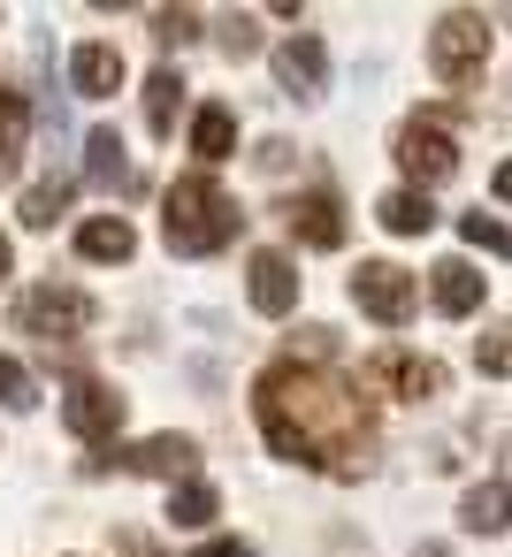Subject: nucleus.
Listing matches in <instances>:
<instances>
[{
  "label": "nucleus",
  "instance_id": "0eeeda50",
  "mask_svg": "<svg viewBox=\"0 0 512 557\" xmlns=\"http://www.w3.org/2000/svg\"><path fill=\"white\" fill-rule=\"evenodd\" d=\"M367 389H375V397H413V405H420V397H443V367L390 344V351L367 359Z\"/></svg>",
  "mask_w": 512,
  "mask_h": 557
},
{
  "label": "nucleus",
  "instance_id": "2eb2a0df",
  "mask_svg": "<svg viewBox=\"0 0 512 557\" xmlns=\"http://www.w3.org/2000/svg\"><path fill=\"white\" fill-rule=\"evenodd\" d=\"M77 252H85V260H131V252H138V230H131L123 214H93V222L77 230Z\"/></svg>",
  "mask_w": 512,
  "mask_h": 557
},
{
  "label": "nucleus",
  "instance_id": "bb28decb",
  "mask_svg": "<svg viewBox=\"0 0 512 557\" xmlns=\"http://www.w3.org/2000/svg\"><path fill=\"white\" fill-rule=\"evenodd\" d=\"M459 237H466V245H481V252H504V245H512V237H504V222H497V214H481V207L459 222Z\"/></svg>",
  "mask_w": 512,
  "mask_h": 557
},
{
  "label": "nucleus",
  "instance_id": "423d86ee",
  "mask_svg": "<svg viewBox=\"0 0 512 557\" xmlns=\"http://www.w3.org/2000/svg\"><path fill=\"white\" fill-rule=\"evenodd\" d=\"M352 306H359L367 321H382V329H405L413 306H420V290H413V275H405L398 260H359V275H352Z\"/></svg>",
  "mask_w": 512,
  "mask_h": 557
},
{
  "label": "nucleus",
  "instance_id": "f257e3e1",
  "mask_svg": "<svg viewBox=\"0 0 512 557\" xmlns=\"http://www.w3.org/2000/svg\"><path fill=\"white\" fill-rule=\"evenodd\" d=\"M253 412L268 428V450L291 458V466H337V473L367 466L375 435H367L352 389L329 382V374H314V367H298V359H283V367H268L253 382Z\"/></svg>",
  "mask_w": 512,
  "mask_h": 557
},
{
  "label": "nucleus",
  "instance_id": "7ed1b4c3",
  "mask_svg": "<svg viewBox=\"0 0 512 557\" xmlns=\"http://www.w3.org/2000/svg\"><path fill=\"white\" fill-rule=\"evenodd\" d=\"M93 298L85 290H70V283H39V290H24L16 298V329L24 336H39V344H77L85 329H93Z\"/></svg>",
  "mask_w": 512,
  "mask_h": 557
},
{
  "label": "nucleus",
  "instance_id": "f3484780",
  "mask_svg": "<svg viewBox=\"0 0 512 557\" xmlns=\"http://www.w3.org/2000/svg\"><path fill=\"white\" fill-rule=\"evenodd\" d=\"M176 108H184V77H176V70H154V77H146V131L169 138V131H176Z\"/></svg>",
  "mask_w": 512,
  "mask_h": 557
},
{
  "label": "nucleus",
  "instance_id": "f03ea898",
  "mask_svg": "<svg viewBox=\"0 0 512 557\" xmlns=\"http://www.w3.org/2000/svg\"><path fill=\"white\" fill-rule=\"evenodd\" d=\"M237 230H245V214H237V199H230L215 176H176V184H169V207H161V237H169V252L207 260V252H222Z\"/></svg>",
  "mask_w": 512,
  "mask_h": 557
},
{
  "label": "nucleus",
  "instance_id": "1a4fd4ad",
  "mask_svg": "<svg viewBox=\"0 0 512 557\" xmlns=\"http://www.w3.org/2000/svg\"><path fill=\"white\" fill-rule=\"evenodd\" d=\"M276 85H283L291 100H314V92L329 85V47H321L314 32H291V39L276 47Z\"/></svg>",
  "mask_w": 512,
  "mask_h": 557
},
{
  "label": "nucleus",
  "instance_id": "6ab92c4d",
  "mask_svg": "<svg viewBox=\"0 0 512 557\" xmlns=\"http://www.w3.org/2000/svg\"><path fill=\"white\" fill-rule=\"evenodd\" d=\"M85 176L93 184H131V161H123V138L115 131H93L85 138Z\"/></svg>",
  "mask_w": 512,
  "mask_h": 557
},
{
  "label": "nucleus",
  "instance_id": "9d476101",
  "mask_svg": "<svg viewBox=\"0 0 512 557\" xmlns=\"http://www.w3.org/2000/svg\"><path fill=\"white\" fill-rule=\"evenodd\" d=\"M283 230H291L306 252H337V245H344V207H337L329 191H306V199L283 207Z\"/></svg>",
  "mask_w": 512,
  "mask_h": 557
},
{
  "label": "nucleus",
  "instance_id": "7c9ffc66",
  "mask_svg": "<svg viewBox=\"0 0 512 557\" xmlns=\"http://www.w3.org/2000/svg\"><path fill=\"white\" fill-rule=\"evenodd\" d=\"M9 260H16V252H9V237H0V275H9Z\"/></svg>",
  "mask_w": 512,
  "mask_h": 557
},
{
  "label": "nucleus",
  "instance_id": "39448f33",
  "mask_svg": "<svg viewBox=\"0 0 512 557\" xmlns=\"http://www.w3.org/2000/svg\"><path fill=\"white\" fill-rule=\"evenodd\" d=\"M481 62H489V24H481V16H443V24L428 32V70H436L443 85H474Z\"/></svg>",
  "mask_w": 512,
  "mask_h": 557
},
{
  "label": "nucleus",
  "instance_id": "a211bd4d",
  "mask_svg": "<svg viewBox=\"0 0 512 557\" xmlns=\"http://www.w3.org/2000/svg\"><path fill=\"white\" fill-rule=\"evenodd\" d=\"M230 146H237V115L230 108H199L192 115V153L199 161H230Z\"/></svg>",
  "mask_w": 512,
  "mask_h": 557
},
{
  "label": "nucleus",
  "instance_id": "4be33fe9",
  "mask_svg": "<svg viewBox=\"0 0 512 557\" xmlns=\"http://www.w3.org/2000/svg\"><path fill=\"white\" fill-rule=\"evenodd\" d=\"M62 207H70V184H62V176H54V184H32V191H24V230H54Z\"/></svg>",
  "mask_w": 512,
  "mask_h": 557
},
{
  "label": "nucleus",
  "instance_id": "2f4dec72",
  "mask_svg": "<svg viewBox=\"0 0 512 557\" xmlns=\"http://www.w3.org/2000/svg\"><path fill=\"white\" fill-rule=\"evenodd\" d=\"M420 557H443V549H420Z\"/></svg>",
  "mask_w": 512,
  "mask_h": 557
},
{
  "label": "nucleus",
  "instance_id": "aec40b11",
  "mask_svg": "<svg viewBox=\"0 0 512 557\" xmlns=\"http://www.w3.org/2000/svg\"><path fill=\"white\" fill-rule=\"evenodd\" d=\"M215 511H222V496H215V481H184V488L169 496V519H176V527H207Z\"/></svg>",
  "mask_w": 512,
  "mask_h": 557
},
{
  "label": "nucleus",
  "instance_id": "ddd939ff",
  "mask_svg": "<svg viewBox=\"0 0 512 557\" xmlns=\"http://www.w3.org/2000/svg\"><path fill=\"white\" fill-rule=\"evenodd\" d=\"M123 77H131V70H123V54H115L108 39H85V47L70 54V85H77L85 100H108V92H123Z\"/></svg>",
  "mask_w": 512,
  "mask_h": 557
},
{
  "label": "nucleus",
  "instance_id": "393cba45",
  "mask_svg": "<svg viewBox=\"0 0 512 557\" xmlns=\"http://www.w3.org/2000/svg\"><path fill=\"white\" fill-rule=\"evenodd\" d=\"M0 405H9V412H32V405H39V382H32L9 351H0Z\"/></svg>",
  "mask_w": 512,
  "mask_h": 557
},
{
  "label": "nucleus",
  "instance_id": "4468645a",
  "mask_svg": "<svg viewBox=\"0 0 512 557\" xmlns=\"http://www.w3.org/2000/svg\"><path fill=\"white\" fill-rule=\"evenodd\" d=\"M428 298H436V313L466 321V313L481 306V275H474L466 260H436V268H428Z\"/></svg>",
  "mask_w": 512,
  "mask_h": 557
},
{
  "label": "nucleus",
  "instance_id": "cd10ccee",
  "mask_svg": "<svg viewBox=\"0 0 512 557\" xmlns=\"http://www.w3.org/2000/svg\"><path fill=\"white\" fill-rule=\"evenodd\" d=\"M474 359H481V374H504V367H512V351H504V329H489V336L474 344Z\"/></svg>",
  "mask_w": 512,
  "mask_h": 557
},
{
  "label": "nucleus",
  "instance_id": "b1692460",
  "mask_svg": "<svg viewBox=\"0 0 512 557\" xmlns=\"http://www.w3.org/2000/svg\"><path fill=\"white\" fill-rule=\"evenodd\" d=\"M215 47H222L230 62H253V54H260V24H253V16H222Z\"/></svg>",
  "mask_w": 512,
  "mask_h": 557
},
{
  "label": "nucleus",
  "instance_id": "5701e85b",
  "mask_svg": "<svg viewBox=\"0 0 512 557\" xmlns=\"http://www.w3.org/2000/svg\"><path fill=\"white\" fill-rule=\"evenodd\" d=\"M474 534H504V481H481L474 496H466V511H459Z\"/></svg>",
  "mask_w": 512,
  "mask_h": 557
},
{
  "label": "nucleus",
  "instance_id": "dca6fc26",
  "mask_svg": "<svg viewBox=\"0 0 512 557\" xmlns=\"http://www.w3.org/2000/svg\"><path fill=\"white\" fill-rule=\"evenodd\" d=\"M375 214H382V230H390V237H428V230H436V207H428V191H390Z\"/></svg>",
  "mask_w": 512,
  "mask_h": 557
},
{
  "label": "nucleus",
  "instance_id": "a878e982",
  "mask_svg": "<svg viewBox=\"0 0 512 557\" xmlns=\"http://www.w3.org/2000/svg\"><path fill=\"white\" fill-rule=\"evenodd\" d=\"M154 39H161V47H192V39H199V16H192V9H161V16H154Z\"/></svg>",
  "mask_w": 512,
  "mask_h": 557
},
{
  "label": "nucleus",
  "instance_id": "9b49d317",
  "mask_svg": "<svg viewBox=\"0 0 512 557\" xmlns=\"http://www.w3.org/2000/svg\"><path fill=\"white\" fill-rule=\"evenodd\" d=\"M245 298H253L260 313H291V306H298V268H291V252H253V260H245Z\"/></svg>",
  "mask_w": 512,
  "mask_h": 557
},
{
  "label": "nucleus",
  "instance_id": "c85d7f7f",
  "mask_svg": "<svg viewBox=\"0 0 512 557\" xmlns=\"http://www.w3.org/2000/svg\"><path fill=\"white\" fill-rule=\"evenodd\" d=\"M253 161H260V169H291V146H283V138H268V146H260Z\"/></svg>",
  "mask_w": 512,
  "mask_h": 557
},
{
  "label": "nucleus",
  "instance_id": "20e7f679",
  "mask_svg": "<svg viewBox=\"0 0 512 557\" xmlns=\"http://www.w3.org/2000/svg\"><path fill=\"white\" fill-rule=\"evenodd\" d=\"M398 169L413 176L405 191H428V184H443V176L459 169V146H451L443 115H405V123H398Z\"/></svg>",
  "mask_w": 512,
  "mask_h": 557
},
{
  "label": "nucleus",
  "instance_id": "f8f14e48",
  "mask_svg": "<svg viewBox=\"0 0 512 557\" xmlns=\"http://www.w3.org/2000/svg\"><path fill=\"white\" fill-rule=\"evenodd\" d=\"M123 466H131V473H154V481H192L199 443H192V435H146V443L123 450Z\"/></svg>",
  "mask_w": 512,
  "mask_h": 557
},
{
  "label": "nucleus",
  "instance_id": "412c9836",
  "mask_svg": "<svg viewBox=\"0 0 512 557\" xmlns=\"http://www.w3.org/2000/svg\"><path fill=\"white\" fill-rule=\"evenodd\" d=\"M24 138H32V108H24V92H0V169L24 153Z\"/></svg>",
  "mask_w": 512,
  "mask_h": 557
},
{
  "label": "nucleus",
  "instance_id": "c756f323",
  "mask_svg": "<svg viewBox=\"0 0 512 557\" xmlns=\"http://www.w3.org/2000/svg\"><path fill=\"white\" fill-rule=\"evenodd\" d=\"M199 557H253V549H245V542H207Z\"/></svg>",
  "mask_w": 512,
  "mask_h": 557
},
{
  "label": "nucleus",
  "instance_id": "6e6552de",
  "mask_svg": "<svg viewBox=\"0 0 512 557\" xmlns=\"http://www.w3.org/2000/svg\"><path fill=\"white\" fill-rule=\"evenodd\" d=\"M62 420H70V435L77 443H115L123 435V397L108 389V382H70V397H62Z\"/></svg>",
  "mask_w": 512,
  "mask_h": 557
}]
</instances>
